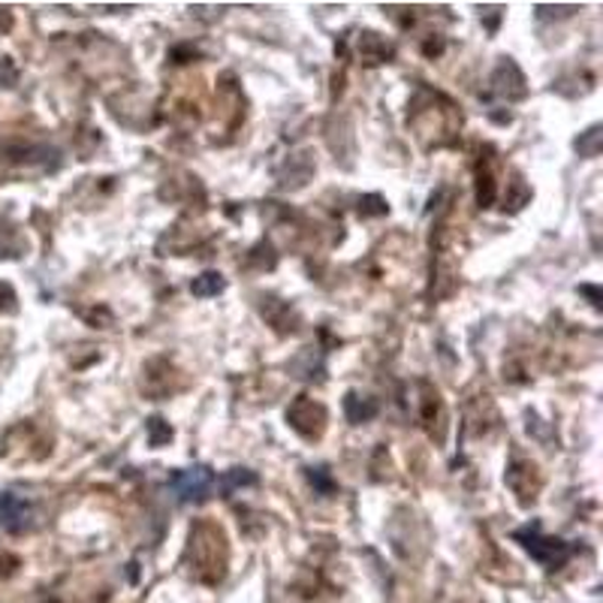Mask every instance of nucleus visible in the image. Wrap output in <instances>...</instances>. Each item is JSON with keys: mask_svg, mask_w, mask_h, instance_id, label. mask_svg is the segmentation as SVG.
<instances>
[{"mask_svg": "<svg viewBox=\"0 0 603 603\" xmlns=\"http://www.w3.org/2000/svg\"><path fill=\"white\" fill-rule=\"evenodd\" d=\"M287 422L290 429L296 434H302L305 441H320L323 432H327L329 414L320 402L308 398V395H299V398L287 407Z\"/></svg>", "mask_w": 603, "mask_h": 603, "instance_id": "obj_3", "label": "nucleus"}, {"mask_svg": "<svg viewBox=\"0 0 603 603\" xmlns=\"http://www.w3.org/2000/svg\"><path fill=\"white\" fill-rule=\"evenodd\" d=\"M226 564H230V546L223 528L211 519H197L190 525V538L184 550L187 574L202 586H218L226 577Z\"/></svg>", "mask_w": 603, "mask_h": 603, "instance_id": "obj_1", "label": "nucleus"}, {"mask_svg": "<svg viewBox=\"0 0 603 603\" xmlns=\"http://www.w3.org/2000/svg\"><path fill=\"white\" fill-rule=\"evenodd\" d=\"M420 422L429 429V434L434 438V426H438V434L444 438V426H446V417H444V405H441V395H438V390L434 386H429L426 381H420Z\"/></svg>", "mask_w": 603, "mask_h": 603, "instance_id": "obj_8", "label": "nucleus"}, {"mask_svg": "<svg viewBox=\"0 0 603 603\" xmlns=\"http://www.w3.org/2000/svg\"><path fill=\"white\" fill-rule=\"evenodd\" d=\"M499 194V182H495V160L483 158L477 163V202L480 209H489Z\"/></svg>", "mask_w": 603, "mask_h": 603, "instance_id": "obj_10", "label": "nucleus"}, {"mask_svg": "<svg viewBox=\"0 0 603 603\" xmlns=\"http://www.w3.org/2000/svg\"><path fill=\"white\" fill-rule=\"evenodd\" d=\"M393 42L383 40L381 34H374V30L359 34V58H362L366 64H383V61L393 58Z\"/></svg>", "mask_w": 603, "mask_h": 603, "instance_id": "obj_9", "label": "nucleus"}, {"mask_svg": "<svg viewBox=\"0 0 603 603\" xmlns=\"http://www.w3.org/2000/svg\"><path fill=\"white\" fill-rule=\"evenodd\" d=\"M172 441V429L160 417H151L148 420V444L151 446H163Z\"/></svg>", "mask_w": 603, "mask_h": 603, "instance_id": "obj_15", "label": "nucleus"}, {"mask_svg": "<svg viewBox=\"0 0 603 603\" xmlns=\"http://www.w3.org/2000/svg\"><path fill=\"white\" fill-rule=\"evenodd\" d=\"M15 570H19V558L10 555V552H0V579L13 577Z\"/></svg>", "mask_w": 603, "mask_h": 603, "instance_id": "obj_18", "label": "nucleus"}, {"mask_svg": "<svg viewBox=\"0 0 603 603\" xmlns=\"http://www.w3.org/2000/svg\"><path fill=\"white\" fill-rule=\"evenodd\" d=\"M344 414H347V420L354 422V426H359V422H368L378 414V402L359 393H347V398H344Z\"/></svg>", "mask_w": 603, "mask_h": 603, "instance_id": "obj_11", "label": "nucleus"}, {"mask_svg": "<svg viewBox=\"0 0 603 603\" xmlns=\"http://www.w3.org/2000/svg\"><path fill=\"white\" fill-rule=\"evenodd\" d=\"M13 27V13L0 7V30H10Z\"/></svg>", "mask_w": 603, "mask_h": 603, "instance_id": "obj_19", "label": "nucleus"}, {"mask_svg": "<svg viewBox=\"0 0 603 603\" xmlns=\"http://www.w3.org/2000/svg\"><path fill=\"white\" fill-rule=\"evenodd\" d=\"M15 311V293L10 284H0V315H13Z\"/></svg>", "mask_w": 603, "mask_h": 603, "instance_id": "obj_17", "label": "nucleus"}, {"mask_svg": "<svg viewBox=\"0 0 603 603\" xmlns=\"http://www.w3.org/2000/svg\"><path fill=\"white\" fill-rule=\"evenodd\" d=\"M257 483V473L245 471V468H233L223 477V495H233L238 485H254Z\"/></svg>", "mask_w": 603, "mask_h": 603, "instance_id": "obj_14", "label": "nucleus"}, {"mask_svg": "<svg viewBox=\"0 0 603 603\" xmlns=\"http://www.w3.org/2000/svg\"><path fill=\"white\" fill-rule=\"evenodd\" d=\"M226 290V281L218 272H206V275L194 278V284H190V293L199 296V299H209V296H218Z\"/></svg>", "mask_w": 603, "mask_h": 603, "instance_id": "obj_12", "label": "nucleus"}, {"mask_svg": "<svg viewBox=\"0 0 603 603\" xmlns=\"http://www.w3.org/2000/svg\"><path fill=\"white\" fill-rule=\"evenodd\" d=\"M37 525V507L15 492H0V528L7 534H25Z\"/></svg>", "mask_w": 603, "mask_h": 603, "instance_id": "obj_5", "label": "nucleus"}, {"mask_svg": "<svg viewBox=\"0 0 603 603\" xmlns=\"http://www.w3.org/2000/svg\"><path fill=\"white\" fill-rule=\"evenodd\" d=\"M492 85H495V94L507 97V100H522L528 88H525V76L519 73V66L513 64L510 58H504L492 76Z\"/></svg>", "mask_w": 603, "mask_h": 603, "instance_id": "obj_7", "label": "nucleus"}, {"mask_svg": "<svg viewBox=\"0 0 603 603\" xmlns=\"http://www.w3.org/2000/svg\"><path fill=\"white\" fill-rule=\"evenodd\" d=\"M598 143H601V127H591V131L586 133V139H579L577 143V151L579 155H586V158H594V155L601 151Z\"/></svg>", "mask_w": 603, "mask_h": 603, "instance_id": "obj_16", "label": "nucleus"}, {"mask_svg": "<svg viewBox=\"0 0 603 603\" xmlns=\"http://www.w3.org/2000/svg\"><path fill=\"white\" fill-rule=\"evenodd\" d=\"M211 485H214V471L209 465H194L187 471L172 473L170 489L179 504H199L209 499Z\"/></svg>", "mask_w": 603, "mask_h": 603, "instance_id": "obj_4", "label": "nucleus"}, {"mask_svg": "<svg viewBox=\"0 0 603 603\" xmlns=\"http://www.w3.org/2000/svg\"><path fill=\"white\" fill-rule=\"evenodd\" d=\"M305 477H308V483L315 489L317 495H335L339 492V483L332 480V473L329 468H305Z\"/></svg>", "mask_w": 603, "mask_h": 603, "instance_id": "obj_13", "label": "nucleus"}, {"mask_svg": "<svg viewBox=\"0 0 603 603\" xmlns=\"http://www.w3.org/2000/svg\"><path fill=\"white\" fill-rule=\"evenodd\" d=\"M540 473H538V465L531 459H513L510 468H507V485H510L513 492L519 495V501L522 504H528V501L538 499L540 492Z\"/></svg>", "mask_w": 603, "mask_h": 603, "instance_id": "obj_6", "label": "nucleus"}, {"mask_svg": "<svg viewBox=\"0 0 603 603\" xmlns=\"http://www.w3.org/2000/svg\"><path fill=\"white\" fill-rule=\"evenodd\" d=\"M513 540L516 543H522V550L534 558V562H540L543 567H562L567 558H570V546L564 543V540L558 538H546L543 531H540V525H528V528H519L516 534H513Z\"/></svg>", "mask_w": 603, "mask_h": 603, "instance_id": "obj_2", "label": "nucleus"}]
</instances>
